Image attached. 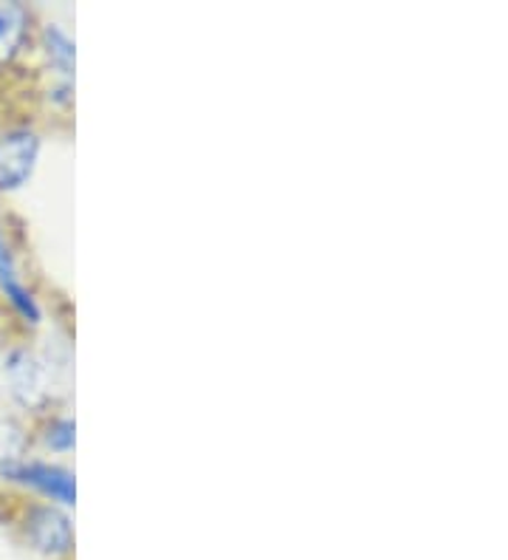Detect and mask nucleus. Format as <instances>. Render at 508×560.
I'll use <instances>...</instances> for the list:
<instances>
[{
    "label": "nucleus",
    "mask_w": 508,
    "mask_h": 560,
    "mask_svg": "<svg viewBox=\"0 0 508 560\" xmlns=\"http://www.w3.org/2000/svg\"><path fill=\"white\" fill-rule=\"evenodd\" d=\"M40 14L23 0H0V74L14 71L34 55Z\"/></svg>",
    "instance_id": "nucleus-6"
},
{
    "label": "nucleus",
    "mask_w": 508,
    "mask_h": 560,
    "mask_svg": "<svg viewBox=\"0 0 508 560\" xmlns=\"http://www.w3.org/2000/svg\"><path fill=\"white\" fill-rule=\"evenodd\" d=\"M0 388L17 417L40 419L48 410L66 408V394L55 383L37 342L28 337L3 342L0 349Z\"/></svg>",
    "instance_id": "nucleus-1"
},
{
    "label": "nucleus",
    "mask_w": 508,
    "mask_h": 560,
    "mask_svg": "<svg viewBox=\"0 0 508 560\" xmlns=\"http://www.w3.org/2000/svg\"><path fill=\"white\" fill-rule=\"evenodd\" d=\"M0 487L21 492L26 499L48 501L62 510H76V470L60 458L40 453L3 458L0 462Z\"/></svg>",
    "instance_id": "nucleus-2"
},
{
    "label": "nucleus",
    "mask_w": 508,
    "mask_h": 560,
    "mask_svg": "<svg viewBox=\"0 0 508 560\" xmlns=\"http://www.w3.org/2000/svg\"><path fill=\"white\" fill-rule=\"evenodd\" d=\"M12 518H14V501L9 495H0V529L7 526L12 529Z\"/></svg>",
    "instance_id": "nucleus-11"
},
{
    "label": "nucleus",
    "mask_w": 508,
    "mask_h": 560,
    "mask_svg": "<svg viewBox=\"0 0 508 560\" xmlns=\"http://www.w3.org/2000/svg\"><path fill=\"white\" fill-rule=\"evenodd\" d=\"M7 328H9V315H7V308H3V303H0V335H3Z\"/></svg>",
    "instance_id": "nucleus-12"
},
{
    "label": "nucleus",
    "mask_w": 508,
    "mask_h": 560,
    "mask_svg": "<svg viewBox=\"0 0 508 560\" xmlns=\"http://www.w3.org/2000/svg\"><path fill=\"white\" fill-rule=\"evenodd\" d=\"M32 451V424H26V419L12 413V410H3L0 413V462L3 458L26 456Z\"/></svg>",
    "instance_id": "nucleus-9"
},
{
    "label": "nucleus",
    "mask_w": 508,
    "mask_h": 560,
    "mask_svg": "<svg viewBox=\"0 0 508 560\" xmlns=\"http://www.w3.org/2000/svg\"><path fill=\"white\" fill-rule=\"evenodd\" d=\"M43 105L60 117L71 114L76 105V80H46L43 85Z\"/></svg>",
    "instance_id": "nucleus-10"
},
{
    "label": "nucleus",
    "mask_w": 508,
    "mask_h": 560,
    "mask_svg": "<svg viewBox=\"0 0 508 560\" xmlns=\"http://www.w3.org/2000/svg\"><path fill=\"white\" fill-rule=\"evenodd\" d=\"M34 57L46 71V80H76V35L62 18H40Z\"/></svg>",
    "instance_id": "nucleus-7"
},
{
    "label": "nucleus",
    "mask_w": 508,
    "mask_h": 560,
    "mask_svg": "<svg viewBox=\"0 0 508 560\" xmlns=\"http://www.w3.org/2000/svg\"><path fill=\"white\" fill-rule=\"evenodd\" d=\"M0 303L7 308L9 323L21 328L23 337L40 335L48 326V306L26 275L21 244L12 230L0 224Z\"/></svg>",
    "instance_id": "nucleus-4"
},
{
    "label": "nucleus",
    "mask_w": 508,
    "mask_h": 560,
    "mask_svg": "<svg viewBox=\"0 0 508 560\" xmlns=\"http://www.w3.org/2000/svg\"><path fill=\"white\" fill-rule=\"evenodd\" d=\"M12 529L23 547L40 560H71L76 552V524L71 510L37 499L14 501Z\"/></svg>",
    "instance_id": "nucleus-3"
},
{
    "label": "nucleus",
    "mask_w": 508,
    "mask_h": 560,
    "mask_svg": "<svg viewBox=\"0 0 508 560\" xmlns=\"http://www.w3.org/2000/svg\"><path fill=\"white\" fill-rule=\"evenodd\" d=\"M32 451L48 458L68 462L76 451V417L71 408L48 410L46 417L34 419L32 424Z\"/></svg>",
    "instance_id": "nucleus-8"
},
{
    "label": "nucleus",
    "mask_w": 508,
    "mask_h": 560,
    "mask_svg": "<svg viewBox=\"0 0 508 560\" xmlns=\"http://www.w3.org/2000/svg\"><path fill=\"white\" fill-rule=\"evenodd\" d=\"M46 133L40 125L9 122L0 128V196H17L40 171Z\"/></svg>",
    "instance_id": "nucleus-5"
}]
</instances>
